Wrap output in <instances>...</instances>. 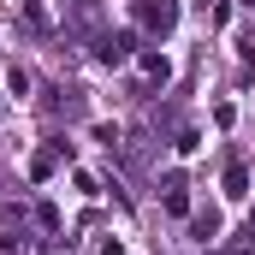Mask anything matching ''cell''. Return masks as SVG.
<instances>
[{
  "label": "cell",
  "instance_id": "1",
  "mask_svg": "<svg viewBox=\"0 0 255 255\" xmlns=\"http://www.w3.org/2000/svg\"><path fill=\"white\" fill-rule=\"evenodd\" d=\"M136 18H142L154 36H166V30L178 24V0H136Z\"/></svg>",
  "mask_w": 255,
  "mask_h": 255
},
{
  "label": "cell",
  "instance_id": "5",
  "mask_svg": "<svg viewBox=\"0 0 255 255\" xmlns=\"http://www.w3.org/2000/svg\"><path fill=\"white\" fill-rule=\"evenodd\" d=\"M142 71H148V77H154V83H166V77H172V65L160 60V54H142Z\"/></svg>",
  "mask_w": 255,
  "mask_h": 255
},
{
  "label": "cell",
  "instance_id": "6",
  "mask_svg": "<svg viewBox=\"0 0 255 255\" xmlns=\"http://www.w3.org/2000/svg\"><path fill=\"white\" fill-rule=\"evenodd\" d=\"M220 232V214H196V238H214Z\"/></svg>",
  "mask_w": 255,
  "mask_h": 255
},
{
  "label": "cell",
  "instance_id": "3",
  "mask_svg": "<svg viewBox=\"0 0 255 255\" xmlns=\"http://www.w3.org/2000/svg\"><path fill=\"white\" fill-rule=\"evenodd\" d=\"M244 190H250V166L232 160V166H226V196H244Z\"/></svg>",
  "mask_w": 255,
  "mask_h": 255
},
{
  "label": "cell",
  "instance_id": "2",
  "mask_svg": "<svg viewBox=\"0 0 255 255\" xmlns=\"http://www.w3.org/2000/svg\"><path fill=\"white\" fill-rule=\"evenodd\" d=\"M125 60H130V36H125V30L101 36V65H125Z\"/></svg>",
  "mask_w": 255,
  "mask_h": 255
},
{
  "label": "cell",
  "instance_id": "4",
  "mask_svg": "<svg viewBox=\"0 0 255 255\" xmlns=\"http://www.w3.org/2000/svg\"><path fill=\"white\" fill-rule=\"evenodd\" d=\"M166 208H172V214H184V208H190V202H184V178H166Z\"/></svg>",
  "mask_w": 255,
  "mask_h": 255
}]
</instances>
